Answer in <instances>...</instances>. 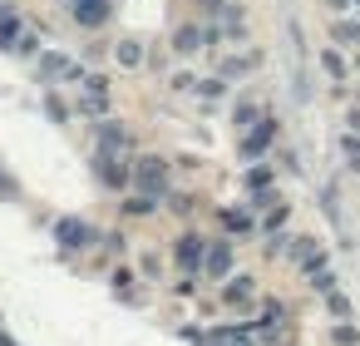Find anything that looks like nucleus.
Wrapping results in <instances>:
<instances>
[{
	"label": "nucleus",
	"instance_id": "1",
	"mask_svg": "<svg viewBox=\"0 0 360 346\" xmlns=\"http://www.w3.org/2000/svg\"><path fill=\"white\" fill-rule=\"evenodd\" d=\"M134 178H139L143 193H163V188H168V168H163L158 159H139V163H134Z\"/></svg>",
	"mask_w": 360,
	"mask_h": 346
},
{
	"label": "nucleus",
	"instance_id": "2",
	"mask_svg": "<svg viewBox=\"0 0 360 346\" xmlns=\"http://www.w3.org/2000/svg\"><path fill=\"white\" fill-rule=\"evenodd\" d=\"M202 257H207L202 237H193V233H188V237H178V262H183L188 272H193V267H202Z\"/></svg>",
	"mask_w": 360,
	"mask_h": 346
},
{
	"label": "nucleus",
	"instance_id": "3",
	"mask_svg": "<svg viewBox=\"0 0 360 346\" xmlns=\"http://www.w3.org/2000/svg\"><path fill=\"white\" fill-rule=\"evenodd\" d=\"M84 109H89V114H104V109H109V89H104V80H84Z\"/></svg>",
	"mask_w": 360,
	"mask_h": 346
},
{
	"label": "nucleus",
	"instance_id": "4",
	"mask_svg": "<svg viewBox=\"0 0 360 346\" xmlns=\"http://www.w3.org/2000/svg\"><path fill=\"white\" fill-rule=\"evenodd\" d=\"M45 80H79V70L65 55H45Z\"/></svg>",
	"mask_w": 360,
	"mask_h": 346
},
{
	"label": "nucleus",
	"instance_id": "5",
	"mask_svg": "<svg viewBox=\"0 0 360 346\" xmlns=\"http://www.w3.org/2000/svg\"><path fill=\"white\" fill-rule=\"evenodd\" d=\"M266 144H271V124L252 129V134H247V144H242V154H247V159H257V154H266Z\"/></svg>",
	"mask_w": 360,
	"mask_h": 346
},
{
	"label": "nucleus",
	"instance_id": "6",
	"mask_svg": "<svg viewBox=\"0 0 360 346\" xmlns=\"http://www.w3.org/2000/svg\"><path fill=\"white\" fill-rule=\"evenodd\" d=\"M202 267H207L212 277H227V272H232V252H227V247H207V262H202Z\"/></svg>",
	"mask_w": 360,
	"mask_h": 346
},
{
	"label": "nucleus",
	"instance_id": "7",
	"mask_svg": "<svg viewBox=\"0 0 360 346\" xmlns=\"http://www.w3.org/2000/svg\"><path fill=\"white\" fill-rule=\"evenodd\" d=\"M119 65H124V70H139V65H143V45H139V40H124V45H119Z\"/></svg>",
	"mask_w": 360,
	"mask_h": 346
},
{
	"label": "nucleus",
	"instance_id": "8",
	"mask_svg": "<svg viewBox=\"0 0 360 346\" xmlns=\"http://www.w3.org/2000/svg\"><path fill=\"white\" fill-rule=\"evenodd\" d=\"M75 11H79L84 25H99L104 20V0H75Z\"/></svg>",
	"mask_w": 360,
	"mask_h": 346
},
{
	"label": "nucleus",
	"instance_id": "9",
	"mask_svg": "<svg viewBox=\"0 0 360 346\" xmlns=\"http://www.w3.org/2000/svg\"><path fill=\"white\" fill-rule=\"evenodd\" d=\"M247 297H252V282H247V277L227 282V302H232V307H247Z\"/></svg>",
	"mask_w": 360,
	"mask_h": 346
},
{
	"label": "nucleus",
	"instance_id": "10",
	"mask_svg": "<svg viewBox=\"0 0 360 346\" xmlns=\"http://www.w3.org/2000/svg\"><path fill=\"white\" fill-rule=\"evenodd\" d=\"M335 40H345V45H360V20H340V25H335Z\"/></svg>",
	"mask_w": 360,
	"mask_h": 346
},
{
	"label": "nucleus",
	"instance_id": "11",
	"mask_svg": "<svg viewBox=\"0 0 360 346\" xmlns=\"http://www.w3.org/2000/svg\"><path fill=\"white\" fill-rule=\"evenodd\" d=\"M99 144H104V154H119V149H124V129H104Z\"/></svg>",
	"mask_w": 360,
	"mask_h": 346
},
{
	"label": "nucleus",
	"instance_id": "12",
	"mask_svg": "<svg viewBox=\"0 0 360 346\" xmlns=\"http://www.w3.org/2000/svg\"><path fill=\"white\" fill-rule=\"evenodd\" d=\"M222 223H227V233H247V228H252L247 213H222Z\"/></svg>",
	"mask_w": 360,
	"mask_h": 346
},
{
	"label": "nucleus",
	"instance_id": "13",
	"mask_svg": "<svg viewBox=\"0 0 360 346\" xmlns=\"http://www.w3.org/2000/svg\"><path fill=\"white\" fill-rule=\"evenodd\" d=\"M202 45V30H178V50H198Z\"/></svg>",
	"mask_w": 360,
	"mask_h": 346
},
{
	"label": "nucleus",
	"instance_id": "14",
	"mask_svg": "<svg viewBox=\"0 0 360 346\" xmlns=\"http://www.w3.org/2000/svg\"><path fill=\"white\" fill-rule=\"evenodd\" d=\"M60 237H65V242H84V237H89V233H84V228H79V223H60Z\"/></svg>",
	"mask_w": 360,
	"mask_h": 346
},
{
	"label": "nucleus",
	"instance_id": "15",
	"mask_svg": "<svg viewBox=\"0 0 360 346\" xmlns=\"http://www.w3.org/2000/svg\"><path fill=\"white\" fill-rule=\"evenodd\" d=\"M222 75H247V60H222Z\"/></svg>",
	"mask_w": 360,
	"mask_h": 346
},
{
	"label": "nucleus",
	"instance_id": "16",
	"mask_svg": "<svg viewBox=\"0 0 360 346\" xmlns=\"http://www.w3.org/2000/svg\"><path fill=\"white\" fill-rule=\"evenodd\" d=\"M330 311H335V316H345V311H350V302H345L340 292H330Z\"/></svg>",
	"mask_w": 360,
	"mask_h": 346
},
{
	"label": "nucleus",
	"instance_id": "17",
	"mask_svg": "<svg viewBox=\"0 0 360 346\" xmlns=\"http://www.w3.org/2000/svg\"><path fill=\"white\" fill-rule=\"evenodd\" d=\"M335 341H340V346H355L360 336H355V326H340V331H335Z\"/></svg>",
	"mask_w": 360,
	"mask_h": 346
},
{
	"label": "nucleus",
	"instance_id": "18",
	"mask_svg": "<svg viewBox=\"0 0 360 346\" xmlns=\"http://www.w3.org/2000/svg\"><path fill=\"white\" fill-rule=\"evenodd\" d=\"M345 159H350V163L360 168V139H345Z\"/></svg>",
	"mask_w": 360,
	"mask_h": 346
},
{
	"label": "nucleus",
	"instance_id": "19",
	"mask_svg": "<svg viewBox=\"0 0 360 346\" xmlns=\"http://www.w3.org/2000/svg\"><path fill=\"white\" fill-rule=\"evenodd\" d=\"M70 6H75V0H70Z\"/></svg>",
	"mask_w": 360,
	"mask_h": 346
},
{
	"label": "nucleus",
	"instance_id": "20",
	"mask_svg": "<svg viewBox=\"0 0 360 346\" xmlns=\"http://www.w3.org/2000/svg\"><path fill=\"white\" fill-rule=\"evenodd\" d=\"M355 6H360V0H355Z\"/></svg>",
	"mask_w": 360,
	"mask_h": 346
}]
</instances>
